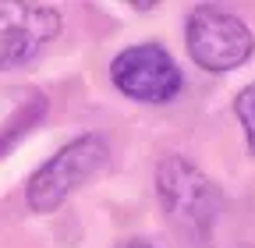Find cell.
Returning <instances> with one entry per match:
<instances>
[{"instance_id":"obj_1","label":"cell","mask_w":255,"mask_h":248,"mask_svg":"<svg viewBox=\"0 0 255 248\" xmlns=\"http://www.w3.org/2000/svg\"><path fill=\"white\" fill-rule=\"evenodd\" d=\"M110 160V149L100 135H82L75 142H68L53 156L28 177L25 188V202L32 213H53L57 206H64L82 184H89Z\"/></svg>"},{"instance_id":"obj_2","label":"cell","mask_w":255,"mask_h":248,"mask_svg":"<svg viewBox=\"0 0 255 248\" xmlns=\"http://www.w3.org/2000/svg\"><path fill=\"white\" fill-rule=\"evenodd\" d=\"M156 188L170 220H177L191 234H209L223 199H220V188L195 163H188L184 156H167L156 170Z\"/></svg>"},{"instance_id":"obj_3","label":"cell","mask_w":255,"mask_h":248,"mask_svg":"<svg viewBox=\"0 0 255 248\" xmlns=\"http://www.w3.org/2000/svg\"><path fill=\"white\" fill-rule=\"evenodd\" d=\"M188 53L199 68L206 71H231L238 64L252 57L255 50V39L248 32V25L223 11V7H213V4H202L188 14Z\"/></svg>"},{"instance_id":"obj_4","label":"cell","mask_w":255,"mask_h":248,"mask_svg":"<svg viewBox=\"0 0 255 248\" xmlns=\"http://www.w3.org/2000/svg\"><path fill=\"white\" fill-rule=\"evenodd\" d=\"M110 78L128 100L138 103H167L181 92V68L156 43L128 46L124 53H117V60L110 64Z\"/></svg>"},{"instance_id":"obj_5","label":"cell","mask_w":255,"mask_h":248,"mask_svg":"<svg viewBox=\"0 0 255 248\" xmlns=\"http://www.w3.org/2000/svg\"><path fill=\"white\" fill-rule=\"evenodd\" d=\"M57 32H60L57 7L0 0V71L32 60Z\"/></svg>"},{"instance_id":"obj_6","label":"cell","mask_w":255,"mask_h":248,"mask_svg":"<svg viewBox=\"0 0 255 248\" xmlns=\"http://www.w3.org/2000/svg\"><path fill=\"white\" fill-rule=\"evenodd\" d=\"M234 114L241 121V128H245V138H248V149L255 152V82L248 89L238 92V100H234Z\"/></svg>"},{"instance_id":"obj_7","label":"cell","mask_w":255,"mask_h":248,"mask_svg":"<svg viewBox=\"0 0 255 248\" xmlns=\"http://www.w3.org/2000/svg\"><path fill=\"white\" fill-rule=\"evenodd\" d=\"M121 248H152V245H145V241H128V245H121Z\"/></svg>"}]
</instances>
